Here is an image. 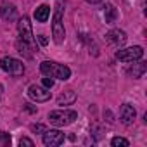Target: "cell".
<instances>
[{
  "mask_svg": "<svg viewBox=\"0 0 147 147\" xmlns=\"http://www.w3.org/2000/svg\"><path fill=\"white\" fill-rule=\"evenodd\" d=\"M62 12H64V2L62 0H57L54 19H52V36H54V42L57 45H61L64 42V36H66V30H64V23H62Z\"/></svg>",
  "mask_w": 147,
  "mask_h": 147,
  "instance_id": "obj_1",
  "label": "cell"
},
{
  "mask_svg": "<svg viewBox=\"0 0 147 147\" xmlns=\"http://www.w3.org/2000/svg\"><path fill=\"white\" fill-rule=\"evenodd\" d=\"M76 118H78V113L71 109H57L49 113V119L54 126H67L71 123H75Z\"/></svg>",
  "mask_w": 147,
  "mask_h": 147,
  "instance_id": "obj_2",
  "label": "cell"
},
{
  "mask_svg": "<svg viewBox=\"0 0 147 147\" xmlns=\"http://www.w3.org/2000/svg\"><path fill=\"white\" fill-rule=\"evenodd\" d=\"M0 67L5 73H9L11 76H23L24 75V64L19 59H14L11 55H5L0 59Z\"/></svg>",
  "mask_w": 147,
  "mask_h": 147,
  "instance_id": "obj_3",
  "label": "cell"
},
{
  "mask_svg": "<svg viewBox=\"0 0 147 147\" xmlns=\"http://www.w3.org/2000/svg\"><path fill=\"white\" fill-rule=\"evenodd\" d=\"M142 55H144V50L138 45L128 47V49H121V50L116 52V59L121 61V62H135V61L142 59Z\"/></svg>",
  "mask_w": 147,
  "mask_h": 147,
  "instance_id": "obj_4",
  "label": "cell"
},
{
  "mask_svg": "<svg viewBox=\"0 0 147 147\" xmlns=\"http://www.w3.org/2000/svg\"><path fill=\"white\" fill-rule=\"evenodd\" d=\"M18 31H19L21 40H26V42H30L31 45L35 43V40H33L31 23H30V18H28V16H23V18L19 19V23H18Z\"/></svg>",
  "mask_w": 147,
  "mask_h": 147,
  "instance_id": "obj_5",
  "label": "cell"
},
{
  "mask_svg": "<svg viewBox=\"0 0 147 147\" xmlns=\"http://www.w3.org/2000/svg\"><path fill=\"white\" fill-rule=\"evenodd\" d=\"M28 95L35 102H47L50 99V90L45 88V87H40V85H30Z\"/></svg>",
  "mask_w": 147,
  "mask_h": 147,
  "instance_id": "obj_6",
  "label": "cell"
},
{
  "mask_svg": "<svg viewBox=\"0 0 147 147\" xmlns=\"http://www.w3.org/2000/svg\"><path fill=\"white\" fill-rule=\"evenodd\" d=\"M64 142V133L59 130H45L43 131V144L47 147H57Z\"/></svg>",
  "mask_w": 147,
  "mask_h": 147,
  "instance_id": "obj_7",
  "label": "cell"
},
{
  "mask_svg": "<svg viewBox=\"0 0 147 147\" xmlns=\"http://www.w3.org/2000/svg\"><path fill=\"white\" fill-rule=\"evenodd\" d=\"M126 33L125 31H121V30H111L107 35H106V40L111 43V45H114V47H123L125 43H126Z\"/></svg>",
  "mask_w": 147,
  "mask_h": 147,
  "instance_id": "obj_8",
  "label": "cell"
},
{
  "mask_svg": "<svg viewBox=\"0 0 147 147\" xmlns=\"http://www.w3.org/2000/svg\"><path fill=\"white\" fill-rule=\"evenodd\" d=\"M135 116H137V111L131 104H123L121 106V111H119V119L123 125H131L135 121Z\"/></svg>",
  "mask_w": 147,
  "mask_h": 147,
  "instance_id": "obj_9",
  "label": "cell"
},
{
  "mask_svg": "<svg viewBox=\"0 0 147 147\" xmlns=\"http://www.w3.org/2000/svg\"><path fill=\"white\" fill-rule=\"evenodd\" d=\"M0 16L5 21H14L18 18V9L12 4H2L0 5Z\"/></svg>",
  "mask_w": 147,
  "mask_h": 147,
  "instance_id": "obj_10",
  "label": "cell"
},
{
  "mask_svg": "<svg viewBox=\"0 0 147 147\" xmlns=\"http://www.w3.org/2000/svg\"><path fill=\"white\" fill-rule=\"evenodd\" d=\"M16 49H18V52L21 54V55H24V57H28V59H31L33 57V45L30 43V42H26V40H18L16 42Z\"/></svg>",
  "mask_w": 147,
  "mask_h": 147,
  "instance_id": "obj_11",
  "label": "cell"
},
{
  "mask_svg": "<svg viewBox=\"0 0 147 147\" xmlns=\"http://www.w3.org/2000/svg\"><path fill=\"white\" fill-rule=\"evenodd\" d=\"M145 69H147V62H144V61L138 59V62L135 61V64L128 69V75L133 76V78H140L144 73H145Z\"/></svg>",
  "mask_w": 147,
  "mask_h": 147,
  "instance_id": "obj_12",
  "label": "cell"
},
{
  "mask_svg": "<svg viewBox=\"0 0 147 147\" xmlns=\"http://www.w3.org/2000/svg\"><path fill=\"white\" fill-rule=\"evenodd\" d=\"M69 76H71V69H69L67 66H64V64H57V62H55L54 78H59V80L66 82V80H69Z\"/></svg>",
  "mask_w": 147,
  "mask_h": 147,
  "instance_id": "obj_13",
  "label": "cell"
},
{
  "mask_svg": "<svg viewBox=\"0 0 147 147\" xmlns=\"http://www.w3.org/2000/svg\"><path fill=\"white\" fill-rule=\"evenodd\" d=\"M75 100H76V94L73 92V90H67V92H64V94L59 95L57 104H59V106H71Z\"/></svg>",
  "mask_w": 147,
  "mask_h": 147,
  "instance_id": "obj_14",
  "label": "cell"
},
{
  "mask_svg": "<svg viewBox=\"0 0 147 147\" xmlns=\"http://www.w3.org/2000/svg\"><path fill=\"white\" fill-rule=\"evenodd\" d=\"M104 19H106V23H109V24L116 23V19H118V11H116V7H114L113 4H107V5L104 7Z\"/></svg>",
  "mask_w": 147,
  "mask_h": 147,
  "instance_id": "obj_15",
  "label": "cell"
},
{
  "mask_svg": "<svg viewBox=\"0 0 147 147\" xmlns=\"http://www.w3.org/2000/svg\"><path fill=\"white\" fill-rule=\"evenodd\" d=\"M49 14H50V7L49 5H40L36 11H35V19L38 23H45L49 19Z\"/></svg>",
  "mask_w": 147,
  "mask_h": 147,
  "instance_id": "obj_16",
  "label": "cell"
},
{
  "mask_svg": "<svg viewBox=\"0 0 147 147\" xmlns=\"http://www.w3.org/2000/svg\"><path fill=\"white\" fill-rule=\"evenodd\" d=\"M54 69H55V62H52V61H43V62L40 64V71H42L43 76L54 78Z\"/></svg>",
  "mask_w": 147,
  "mask_h": 147,
  "instance_id": "obj_17",
  "label": "cell"
},
{
  "mask_svg": "<svg viewBox=\"0 0 147 147\" xmlns=\"http://www.w3.org/2000/svg\"><path fill=\"white\" fill-rule=\"evenodd\" d=\"M111 145H113V147H128L130 142H128L126 138H123V137H114V138L111 140Z\"/></svg>",
  "mask_w": 147,
  "mask_h": 147,
  "instance_id": "obj_18",
  "label": "cell"
},
{
  "mask_svg": "<svg viewBox=\"0 0 147 147\" xmlns=\"http://www.w3.org/2000/svg\"><path fill=\"white\" fill-rule=\"evenodd\" d=\"M42 82H43V87H45V88H49V90H50V88L54 87V80H52L50 76H45V78H43Z\"/></svg>",
  "mask_w": 147,
  "mask_h": 147,
  "instance_id": "obj_19",
  "label": "cell"
},
{
  "mask_svg": "<svg viewBox=\"0 0 147 147\" xmlns=\"http://www.w3.org/2000/svg\"><path fill=\"white\" fill-rule=\"evenodd\" d=\"M19 145H28V147H33V145H35V142H33L31 138H28V137H23V138L19 140Z\"/></svg>",
  "mask_w": 147,
  "mask_h": 147,
  "instance_id": "obj_20",
  "label": "cell"
},
{
  "mask_svg": "<svg viewBox=\"0 0 147 147\" xmlns=\"http://www.w3.org/2000/svg\"><path fill=\"white\" fill-rule=\"evenodd\" d=\"M31 128H33V131H38V133H43L45 131V126L43 125H33Z\"/></svg>",
  "mask_w": 147,
  "mask_h": 147,
  "instance_id": "obj_21",
  "label": "cell"
},
{
  "mask_svg": "<svg viewBox=\"0 0 147 147\" xmlns=\"http://www.w3.org/2000/svg\"><path fill=\"white\" fill-rule=\"evenodd\" d=\"M38 42H40L42 45H47V42H49V40L45 38V35H40V36H38Z\"/></svg>",
  "mask_w": 147,
  "mask_h": 147,
  "instance_id": "obj_22",
  "label": "cell"
},
{
  "mask_svg": "<svg viewBox=\"0 0 147 147\" xmlns=\"http://www.w3.org/2000/svg\"><path fill=\"white\" fill-rule=\"evenodd\" d=\"M26 111H30V113H35V111H36V109H35V107H31V106H30V104H26Z\"/></svg>",
  "mask_w": 147,
  "mask_h": 147,
  "instance_id": "obj_23",
  "label": "cell"
},
{
  "mask_svg": "<svg viewBox=\"0 0 147 147\" xmlns=\"http://www.w3.org/2000/svg\"><path fill=\"white\" fill-rule=\"evenodd\" d=\"M88 4H99V2H102V0H87Z\"/></svg>",
  "mask_w": 147,
  "mask_h": 147,
  "instance_id": "obj_24",
  "label": "cell"
},
{
  "mask_svg": "<svg viewBox=\"0 0 147 147\" xmlns=\"http://www.w3.org/2000/svg\"><path fill=\"white\" fill-rule=\"evenodd\" d=\"M2 92H4V87H2V85H0V94H2Z\"/></svg>",
  "mask_w": 147,
  "mask_h": 147,
  "instance_id": "obj_25",
  "label": "cell"
}]
</instances>
